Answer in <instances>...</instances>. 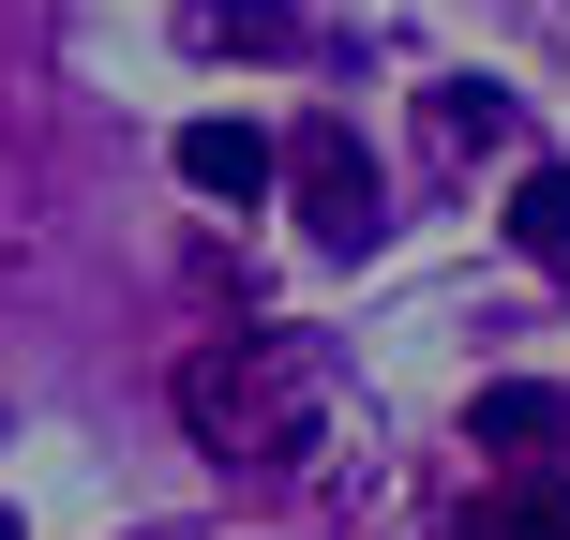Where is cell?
I'll list each match as a JSON object with an SVG mask.
<instances>
[{
    "label": "cell",
    "mask_w": 570,
    "mask_h": 540,
    "mask_svg": "<svg viewBox=\"0 0 570 540\" xmlns=\"http://www.w3.org/2000/svg\"><path fill=\"white\" fill-rule=\"evenodd\" d=\"M315 421H331V361H315V331H226L180 361V435H196L210 465H301Z\"/></svg>",
    "instance_id": "1"
},
{
    "label": "cell",
    "mask_w": 570,
    "mask_h": 540,
    "mask_svg": "<svg viewBox=\"0 0 570 540\" xmlns=\"http://www.w3.org/2000/svg\"><path fill=\"white\" fill-rule=\"evenodd\" d=\"M285 210H301L331 256H361V240L391 226V210H375V150H361V120H345V106H315L301 136H285Z\"/></svg>",
    "instance_id": "2"
},
{
    "label": "cell",
    "mask_w": 570,
    "mask_h": 540,
    "mask_svg": "<svg viewBox=\"0 0 570 540\" xmlns=\"http://www.w3.org/2000/svg\"><path fill=\"white\" fill-rule=\"evenodd\" d=\"M180 180H196V196H240V210H256L271 180H285V136H256V120H180Z\"/></svg>",
    "instance_id": "3"
},
{
    "label": "cell",
    "mask_w": 570,
    "mask_h": 540,
    "mask_svg": "<svg viewBox=\"0 0 570 540\" xmlns=\"http://www.w3.org/2000/svg\"><path fill=\"white\" fill-rule=\"evenodd\" d=\"M570 421V391H541V375H495L481 405H465V435H481L495 465H541V435Z\"/></svg>",
    "instance_id": "4"
},
{
    "label": "cell",
    "mask_w": 570,
    "mask_h": 540,
    "mask_svg": "<svg viewBox=\"0 0 570 540\" xmlns=\"http://www.w3.org/2000/svg\"><path fill=\"white\" fill-rule=\"evenodd\" d=\"M511 240H525L541 271H570V166H525V180H511Z\"/></svg>",
    "instance_id": "5"
},
{
    "label": "cell",
    "mask_w": 570,
    "mask_h": 540,
    "mask_svg": "<svg viewBox=\"0 0 570 540\" xmlns=\"http://www.w3.org/2000/svg\"><path fill=\"white\" fill-rule=\"evenodd\" d=\"M180 46H210V60H226V46H285V0H180Z\"/></svg>",
    "instance_id": "6"
},
{
    "label": "cell",
    "mask_w": 570,
    "mask_h": 540,
    "mask_svg": "<svg viewBox=\"0 0 570 540\" xmlns=\"http://www.w3.org/2000/svg\"><path fill=\"white\" fill-rule=\"evenodd\" d=\"M481 540H570V481H495L481 495Z\"/></svg>",
    "instance_id": "7"
},
{
    "label": "cell",
    "mask_w": 570,
    "mask_h": 540,
    "mask_svg": "<svg viewBox=\"0 0 570 540\" xmlns=\"http://www.w3.org/2000/svg\"><path fill=\"white\" fill-rule=\"evenodd\" d=\"M435 150H495V136H511V90H481V76H451V90H435Z\"/></svg>",
    "instance_id": "8"
},
{
    "label": "cell",
    "mask_w": 570,
    "mask_h": 540,
    "mask_svg": "<svg viewBox=\"0 0 570 540\" xmlns=\"http://www.w3.org/2000/svg\"><path fill=\"white\" fill-rule=\"evenodd\" d=\"M0 540H16V511H0Z\"/></svg>",
    "instance_id": "9"
}]
</instances>
